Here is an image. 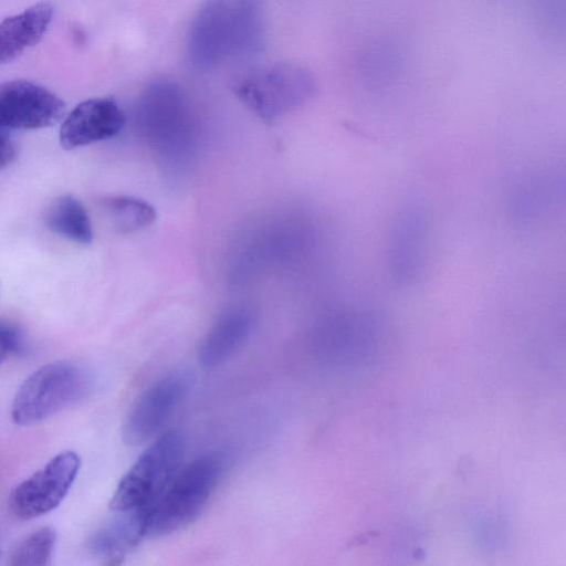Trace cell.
I'll list each match as a JSON object with an SVG mask.
<instances>
[{"instance_id":"obj_17","label":"cell","mask_w":566,"mask_h":566,"mask_svg":"<svg viewBox=\"0 0 566 566\" xmlns=\"http://www.w3.org/2000/svg\"><path fill=\"white\" fill-rule=\"evenodd\" d=\"M113 224L124 233L143 230L156 219L155 208L144 199L115 195L101 201Z\"/></svg>"},{"instance_id":"obj_16","label":"cell","mask_w":566,"mask_h":566,"mask_svg":"<svg viewBox=\"0 0 566 566\" xmlns=\"http://www.w3.org/2000/svg\"><path fill=\"white\" fill-rule=\"evenodd\" d=\"M45 224L54 233L78 244H90L93 228L81 201L71 195L55 198L45 211Z\"/></svg>"},{"instance_id":"obj_1","label":"cell","mask_w":566,"mask_h":566,"mask_svg":"<svg viewBox=\"0 0 566 566\" xmlns=\"http://www.w3.org/2000/svg\"><path fill=\"white\" fill-rule=\"evenodd\" d=\"M222 472L219 453L202 454L178 470L146 507L147 536L170 534L191 523L216 490Z\"/></svg>"},{"instance_id":"obj_7","label":"cell","mask_w":566,"mask_h":566,"mask_svg":"<svg viewBox=\"0 0 566 566\" xmlns=\"http://www.w3.org/2000/svg\"><path fill=\"white\" fill-rule=\"evenodd\" d=\"M80 467L76 452L57 453L11 491L8 506L12 515L30 520L54 510L70 491Z\"/></svg>"},{"instance_id":"obj_6","label":"cell","mask_w":566,"mask_h":566,"mask_svg":"<svg viewBox=\"0 0 566 566\" xmlns=\"http://www.w3.org/2000/svg\"><path fill=\"white\" fill-rule=\"evenodd\" d=\"M429 231V211L423 200L418 197L406 199L394 213L387 235V272L395 286L412 287L421 280Z\"/></svg>"},{"instance_id":"obj_5","label":"cell","mask_w":566,"mask_h":566,"mask_svg":"<svg viewBox=\"0 0 566 566\" xmlns=\"http://www.w3.org/2000/svg\"><path fill=\"white\" fill-rule=\"evenodd\" d=\"M184 439L170 430L154 441L119 481L109 506L114 512L148 507L179 470Z\"/></svg>"},{"instance_id":"obj_9","label":"cell","mask_w":566,"mask_h":566,"mask_svg":"<svg viewBox=\"0 0 566 566\" xmlns=\"http://www.w3.org/2000/svg\"><path fill=\"white\" fill-rule=\"evenodd\" d=\"M64 102L50 90L30 81L0 84V128L36 129L51 126L64 114Z\"/></svg>"},{"instance_id":"obj_4","label":"cell","mask_w":566,"mask_h":566,"mask_svg":"<svg viewBox=\"0 0 566 566\" xmlns=\"http://www.w3.org/2000/svg\"><path fill=\"white\" fill-rule=\"evenodd\" d=\"M237 96L263 119H274L310 99L316 88L313 75L292 63L252 70L234 83Z\"/></svg>"},{"instance_id":"obj_14","label":"cell","mask_w":566,"mask_h":566,"mask_svg":"<svg viewBox=\"0 0 566 566\" xmlns=\"http://www.w3.org/2000/svg\"><path fill=\"white\" fill-rule=\"evenodd\" d=\"M53 12L51 2L41 1L0 21V66L14 60L43 38Z\"/></svg>"},{"instance_id":"obj_20","label":"cell","mask_w":566,"mask_h":566,"mask_svg":"<svg viewBox=\"0 0 566 566\" xmlns=\"http://www.w3.org/2000/svg\"><path fill=\"white\" fill-rule=\"evenodd\" d=\"M22 347V333L19 326L9 318L0 317V364Z\"/></svg>"},{"instance_id":"obj_12","label":"cell","mask_w":566,"mask_h":566,"mask_svg":"<svg viewBox=\"0 0 566 566\" xmlns=\"http://www.w3.org/2000/svg\"><path fill=\"white\" fill-rule=\"evenodd\" d=\"M90 538L91 553L107 563H117L147 537L146 509L117 511Z\"/></svg>"},{"instance_id":"obj_19","label":"cell","mask_w":566,"mask_h":566,"mask_svg":"<svg viewBox=\"0 0 566 566\" xmlns=\"http://www.w3.org/2000/svg\"><path fill=\"white\" fill-rule=\"evenodd\" d=\"M555 187L545 175H533L520 184L514 195L515 214L528 220L536 216L552 198Z\"/></svg>"},{"instance_id":"obj_10","label":"cell","mask_w":566,"mask_h":566,"mask_svg":"<svg viewBox=\"0 0 566 566\" xmlns=\"http://www.w3.org/2000/svg\"><path fill=\"white\" fill-rule=\"evenodd\" d=\"M188 59L197 71L216 66L230 54V0H206L188 34Z\"/></svg>"},{"instance_id":"obj_13","label":"cell","mask_w":566,"mask_h":566,"mask_svg":"<svg viewBox=\"0 0 566 566\" xmlns=\"http://www.w3.org/2000/svg\"><path fill=\"white\" fill-rule=\"evenodd\" d=\"M253 323L252 312L243 306L222 314L200 345L198 359L201 366L212 368L232 356L248 339Z\"/></svg>"},{"instance_id":"obj_18","label":"cell","mask_w":566,"mask_h":566,"mask_svg":"<svg viewBox=\"0 0 566 566\" xmlns=\"http://www.w3.org/2000/svg\"><path fill=\"white\" fill-rule=\"evenodd\" d=\"M55 532L51 527H41L13 549L9 564L12 566H43L51 560L55 545Z\"/></svg>"},{"instance_id":"obj_3","label":"cell","mask_w":566,"mask_h":566,"mask_svg":"<svg viewBox=\"0 0 566 566\" xmlns=\"http://www.w3.org/2000/svg\"><path fill=\"white\" fill-rule=\"evenodd\" d=\"M136 120L148 144L161 156L177 157L191 147L193 123L180 87L169 80H156L142 93Z\"/></svg>"},{"instance_id":"obj_21","label":"cell","mask_w":566,"mask_h":566,"mask_svg":"<svg viewBox=\"0 0 566 566\" xmlns=\"http://www.w3.org/2000/svg\"><path fill=\"white\" fill-rule=\"evenodd\" d=\"M17 156V146L9 132L0 128V170L10 165Z\"/></svg>"},{"instance_id":"obj_15","label":"cell","mask_w":566,"mask_h":566,"mask_svg":"<svg viewBox=\"0 0 566 566\" xmlns=\"http://www.w3.org/2000/svg\"><path fill=\"white\" fill-rule=\"evenodd\" d=\"M261 0H230V55L252 57L264 45Z\"/></svg>"},{"instance_id":"obj_2","label":"cell","mask_w":566,"mask_h":566,"mask_svg":"<svg viewBox=\"0 0 566 566\" xmlns=\"http://www.w3.org/2000/svg\"><path fill=\"white\" fill-rule=\"evenodd\" d=\"M90 380L78 365L59 360L34 370L19 387L12 405L14 423H38L77 402L88 391Z\"/></svg>"},{"instance_id":"obj_8","label":"cell","mask_w":566,"mask_h":566,"mask_svg":"<svg viewBox=\"0 0 566 566\" xmlns=\"http://www.w3.org/2000/svg\"><path fill=\"white\" fill-rule=\"evenodd\" d=\"M189 379L171 373L153 382L136 400L123 426L124 440L142 444L161 430L188 391Z\"/></svg>"},{"instance_id":"obj_11","label":"cell","mask_w":566,"mask_h":566,"mask_svg":"<svg viewBox=\"0 0 566 566\" xmlns=\"http://www.w3.org/2000/svg\"><path fill=\"white\" fill-rule=\"evenodd\" d=\"M124 114L111 98L95 97L76 105L60 129V143L74 149L116 136L123 128Z\"/></svg>"}]
</instances>
